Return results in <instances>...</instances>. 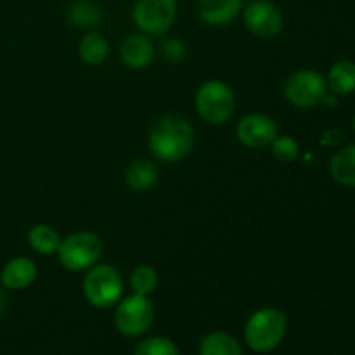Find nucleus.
<instances>
[{"label": "nucleus", "instance_id": "4468645a", "mask_svg": "<svg viewBox=\"0 0 355 355\" xmlns=\"http://www.w3.org/2000/svg\"><path fill=\"white\" fill-rule=\"evenodd\" d=\"M159 179V170L151 159H137L130 163L125 172V184L128 189L144 193V191L153 189Z\"/></svg>", "mask_w": 355, "mask_h": 355}, {"label": "nucleus", "instance_id": "f257e3e1", "mask_svg": "<svg viewBox=\"0 0 355 355\" xmlns=\"http://www.w3.org/2000/svg\"><path fill=\"white\" fill-rule=\"evenodd\" d=\"M148 144L158 162H180L193 151L194 128L191 121L180 114H165L153 125Z\"/></svg>", "mask_w": 355, "mask_h": 355}, {"label": "nucleus", "instance_id": "39448f33", "mask_svg": "<svg viewBox=\"0 0 355 355\" xmlns=\"http://www.w3.org/2000/svg\"><path fill=\"white\" fill-rule=\"evenodd\" d=\"M83 297L92 307H114L123 297V279L116 267L111 263H96L83 276Z\"/></svg>", "mask_w": 355, "mask_h": 355}, {"label": "nucleus", "instance_id": "bb28decb", "mask_svg": "<svg viewBox=\"0 0 355 355\" xmlns=\"http://www.w3.org/2000/svg\"><path fill=\"white\" fill-rule=\"evenodd\" d=\"M352 125H354V130H355V114H354V121H352Z\"/></svg>", "mask_w": 355, "mask_h": 355}, {"label": "nucleus", "instance_id": "f3484780", "mask_svg": "<svg viewBox=\"0 0 355 355\" xmlns=\"http://www.w3.org/2000/svg\"><path fill=\"white\" fill-rule=\"evenodd\" d=\"M328 90L335 96H350L355 92V62L343 61L335 62L329 68L328 76H326Z\"/></svg>", "mask_w": 355, "mask_h": 355}, {"label": "nucleus", "instance_id": "aec40b11", "mask_svg": "<svg viewBox=\"0 0 355 355\" xmlns=\"http://www.w3.org/2000/svg\"><path fill=\"white\" fill-rule=\"evenodd\" d=\"M200 355H243V349L231 333L211 331L200 340Z\"/></svg>", "mask_w": 355, "mask_h": 355}, {"label": "nucleus", "instance_id": "ddd939ff", "mask_svg": "<svg viewBox=\"0 0 355 355\" xmlns=\"http://www.w3.org/2000/svg\"><path fill=\"white\" fill-rule=\"evenodd\" d=\"M245 0H198V16L208 26H225L241 14Z\"/></svg>", "mask_w": 355, "mask_h": 355}, {"label": "nucleus", "instance_id": "dca6fc26", "mask_svg": "<svg viewBox=\"0 0 355 355\" xmlns=\"http://www.w3.org/2000/svg\"><path fill=\"white\" fill-rule=\"evenodd\" d=\"M78 55L85 64L101 66L110 55V42L101 31H87L78 44Z\"/></svg>", "mask_w": 355, "mask_h": 355}, {"label": "nucleus", "instance_id": "4be33fe9", "mask_svg": "<svg viewBox=\"0 0 355 355\" xmlns=\"http://www.w3.org/2000/svg\"><path fill=\"white\" fill-rule=\"evenodd\" d=\"M134 355H180L179 347L168 336H149L137 343Z\"/></svg>", "mask_w": 355, "mask_h": 355}, {"label": "nucleus", "instance_id": "a878e982", "mask_svg": "<svg viewBox=\"0 0 355 355\" xmlns=\"http://www.w3.org/2000/svg\"><path fill=\"white\" fill-rule=\"evenodd\" d=\"M6 307H7V295L6 291H3V286L0 288V318L3 315V312H6Z\"/></svg>", "mask_w": 355, "mask_h": 355}, {"label": "nucleus", "instance_id": "9d476101", "mask_svg": "<svg viewBox=\"0 0 355 355\" xmlns=\"http://www.w3.org/2000/svg\"><path fill=\"white\" fill-rule=\"evenodd\" d=\"M277 134H279V128H277L276 120L266 113L246 114L238 121V127H236L238 141L248 149L269 148Z\"/></svg>", "mask_w": 355, "mask_h": 355}, {"label": "nucleus", "instance_id": "20e7f679", "mask_svg": "<svg viewBox=\"0 0 355 355\" xmlns=\"http://www.w3.org/2000/svg\"><path fill=\"white\" fill-rule=\"evenodd\" d=\"M103 252V239L96 232L76 231L61 239L55 255L62 269L68 272H85L99 263Z\"/></svg>", "mask_w": 355, "mask_h": 355}, {"label": "nucleus", "instance_id": "0eeeda50", "mask_svg": "<svg viewBox=\"0 0 355 355\" xmlns=\"http://www.w3.org/2000/svg\"><path fill=\"white\" fill-rule=\"evenodd\" d=\"M177 10V0H135L132 19L141 33L148 37H159L173 26Z\"/></svg>", "mask_w": 355, "mask_h": 355}, {"label": "nucleus", "instance_id": "9b49d317", "mask_svg": "<svg viewBox=\"0 0 355 355\" xmlns=\"http://www.w3.org/2000/svg\"><path fill=\"white\" fill-rule=\"evenodd\" d=\"M155 45L151 38L144 33H132L121 42L120 59L127 68L144 69L155 59Z\"/></svg>", "mask_w": 355, "mask_h": 355}, {"label": "nucleus", "instance_id": "423d86ee", "mask_svg": "<svg viewBox=\"0 0 355 355\" xmlns=\"http://www.w3.org/2000/svg\"><path fill=\"white\" fill-rule=\"evenodd\" d=\"M114 311V328L127 338H137L149 331L155 322V305L144 295L132 293L128 297H121Z\"/></svg>", "mask_w": 355, "mask_h": 355}, {"label": "nucleus", "instance_id": "412c9836", "mask_svg": "<svg viewBox=\"0 0 355 355\" xmlns=\"http://www.w3.org/2000/svg\"><path fill=\"white\" fill-rule=\"evenodd\" d=\"M128 283H130L132 293L149 297L158 286V272H156L155 267L142 263V266H137L132 270Z\"/></svg>", "mask_w": 355, "mask_h": 355}, {"label": "nucleus", "instance_id": "cd10ccee", "mask_svg": "<svg viewBox=\"0 0 355 355\" xmlns=\"http://www.w3.org/2000/svg\"><path fill=\"white\" fill-rule=\"evenodd\" d=\"M246 2H253V0H246Z\"/></svg>", "mask_w": 355, "mask_h": 355}, {"label": "nucleus", "instance_id": "5701e85b", "mask_svg": "<svg viewBox=\"0 0 355 355\" xmlns=\"http://www.w3.org/2000/svg\"><path fill=\"white\" fill-rule=\"evenodd\" d=\"M270 153L279 163H293L300 155V146L291 135H279L270 142Z\"/></svg>", "mask_w": 355, "mask_h": 355}, {"label": "nucleus", "instance_id": "6ab92c4d", "mask_svg": "<svg viewBox=\"0 0 355 355\" xmlns=\"http://www.w3.org/2000/svg\"><path fill=\"white\" fill-rule=\"evenodd\" d=\"M69 23L80 30H94L103 19V10L94 0H73L68 7Z\"/></svg>", "mask_w": 355, "mask_h": 355}, {"label": "nucleus", "instance_id": "b1692460", "mask_svg": "<svg viewBox=\"0 0 355 355\" xmlns=\"http://www.w3.org/2000/svg\"><path fill=\"white\" fill-rule=\"evenodd\" d=\"M163 51H165L166 58L172 61H182V58L186 55V45L179 38H170L163 45Z\"/></svg>", "mask_w": 355, "mask_h": 355}, {"label": "nucleus", "instance_id": "7ed1b4c3", "mask_svg": "<svg viewBox=\"0 0 355 355\" xmlns=\"http://www.w3.org/2000/svg\"><path fill=\"white\" fill-rule=\"evenodd\" d=\"M198 114L208 125H225L236 110V96L224 80L210 78L200 85L194 96Z\"/></svg>", "mask_w": 355, "mask_h": 355}, {"label": "nucleus", "instance_id": "1a4fd4ad", "mask_svg": "<svg viewBox=\"0 0 355 355\" xmlns=\"http://www.w3.org/2000/svg\"><path fill=\"white\" fill-rule=\"evenodd\" d=\"M246 30L259 38L277 37L284 26V14L270 0H253L241 10Z\"/></svg>", "mask_w": 355, "mask_h": 355}, {"label": "nucleus", "instance_id": "6e6552de", "mask_svg": "<svg viewBox=\"0 0 355 355\" xmlns=\"http://www.w3.org/2000/svg\"><path fill=\"white\" fill-rule=\"evenodd\" d=\"M328 94V83L321 73L314 69H298L284 82V97L298 110H312L322 104Z\"/></svg>", "mask_w": 355, "mask_h": 355}, {"label": "nucleus", "instance_id": "f8f14e48", "mask_svg": "<svg viewBox=\"0 0 355 355\" xmlns=\"http://www.w3.org/2000/svg\"><path fill=\"white\" fill-rule=\"evenodd\" d=\"M38 276L37 263L28 257H14L3 266L0 272V283L6 290L21 291L35 283Z\"/></svg>", "mask_w": 355, "mask_h": 355}, {"label": "nucleus", "instance_id": "a211bd4d", "mask_svg": "<svg viewBox=\"0 0 355 355\" xmlns=\"http://www.w3.org/2000/svg\"><path fill=\"white\" fill-rule=\"evenodd\" d=\"M61 239L62 238L59 236V232L47 224L33 225L26 234L28 246L35 253L44 257L55 255L59 250V245H61Z\"/></svg>", "mask_w": 355, "mask_h": 355}, {"label": "nucleus", "instance_id": "393cba45", "mask_svg": "<svg viewBox=\"0 0 355 355\" xmlns=\"http://www.w3.org/2000/svg\"><path fill=\"white\" fill-rule=\"evenodd\" d=\"M338 96H335V94H326V97L322 99V104L328 107H336V104H338V99H336Z\"/></svg>", "mask_w": 355, "mask_h": 355}, {"label": "nucleus", "instance_id": "f03ea898", "mask_svg": "<svg viewBox=\"0 0 355 355\" xmlns=\"http://www.w3.org/2000/svg\"><path fill=\"white\" fill-rule=\"evenodd\" d=\"M288 331L286 312L277 307H262L245 324V342L253 352L267 354L283 343Z\"/></svg>", "mask_w": 355, "mask_h": 355}, {"label": "nucleus", "instance_id": "2eb2a0df", "mask_svg": "<svg viewBox=\"0 0 355 355\" xmlns=\"http://www.w3.org/2000/svg\"><path fill=\"white\" fill-rule=\"evenodd\" d=\"M329 175L340 186L355 187V144L345 146L331 156Z\"/></svg>", "mask_w": 355, "mask_h": 355}]
</instances>
